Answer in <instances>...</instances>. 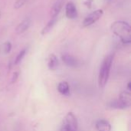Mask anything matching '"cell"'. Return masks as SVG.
<instances>
[{
  "label": "cell",
  "instance_id": "6da1fadb",
  "mask_svg": "<svg viewBox=\"0 0 131 131\" xmlns=\"http://www.w3.org/2000/svg\"><path fill=\"white\" fill-rule=\"evenodd\" d=\"M111 29L114 34L121 38L124 44H130L131 42V28L128 22L116 21L112 23Z\"/></svg>",
  "mask_w": 131,
  "mask_h": 131
},
{
  "label": "cell",
  "instance_id": "7a4b0ae2",
  "mask_svg": "<svg viewBox=\"0 0 131 131\" xmlns=\"http://www.w3.org/2000/svg\"><path fill=\"white\" fill-rule=\"evenodd\" d=\"M112 62H113V55H109L104 60L101 64L99 72L98 82H99V86L102 88H104L107 83Z\"/></svg>",
  "mask_w": 131,
  "mask_h": 131
},
{
  "label": "cell",
  "instance_id": "3957f363",
  "mask_svg": "<svg viewBox=\"0 0 131 131\" xmlns=\"http://www.w3.org/2000/svg\"><path fill=\"white\" fill-rule=\"evenodd\" d=\"M62 126L67 127L68 129L71 131H77L78 130V121L74 114L71 112L68 113V114L65 116Z\"/></svg>",
  "mask_w": 131,
  "mask_h": 131
},
{
  "label": "cell",
  "instance_id": "277c9868",
  "mask_svg": "<svg viewBox=\"0 0 131 131\" xmlns=\"http://www.w3.org/2000/svg\"><path fill=\"white\" fill-rule=\"evenodd\" d=\"M103 14H104V11L102 9H97V10L94 11V12L91 13L84 19L83 23H82L83 26L88 27V26L93 25L94 23H95L97 20H99L101 18Z\"/></svg>",
  "mask_w": 131,
  "mask_h": 131
},
{
  "label": "cell",
  "instance_id": "5b68a950",
  "mask_svg": "<svg viewBox=\"0 0 131 131\" xmlns=\"http://www.w3.org/2000/svg\"><path fill=\"white\" fill-rule=\"evenodd\" d=\"M61 60L63 61V62L68 67H71V68H77L79 66V61L78 60L70 54H64L61 56Z\"/></svg>",
  "mask_w": 131,
  "mask_h": 131
},
{
  "label": "cell",
  "instance_id": "8992f818",
  "mask_svg": "<svg viewBox=\"0 0 131 131\" xmlns=\"http://www.w3.org/2000/svg\"><path fill=\"white\" fill-rule=\"evenodd\" d=\"M65 14L66 16L70 19H74L78 16L76 6L72 2H69L67 3L65 7Z\"/></svg>",
  "mask_w": 131,
  "mask_h": 131
},
{
  "label": "cell",
  "instance_id": "52a82bcc",
  "mask_svg": "<svg viewBox=\"0 0 131 131\" xmlns=\"http://www.w3.org/2000/svg\"><path fill=\"white\" fill-rule=\"evenodd\" d=\"M96 129L97 130V131H111V125L107 121L101 119L97 121L96 123Z\"/></svg>",
  "mask_w": 131,
  "mask_h": 131
},
{
  "label": "cell",
  "instance_id": "ba28073f",
  "mask_svg": "<svg viewBox=\"0 0 131 131\" xmlns=\"http://www.w3.org/2000/svg\"><path fill=\"white\" fill-rule=\"evenodd\" d=\"M31 21L29 19H25L23 20L21 23L18 24V25L15 28V32L17 34H21L23 32H25L30 26Z\"/></svg>",
  "mask_w": 131,
  "mask_h": 131
},
{
  "label": "cell",
  "instance_id": "9c48e42d",
  "mask_svg": "<svg viewBox=\"0 0 131 131\" xmlns=\"http://www.w3.org/2000/svg\"><path fill=\"white\" fill-rule=\"evenodd\" d=\"M58 91L61 94L64 95V96H68L70 94L69 84L65 81L60 82L58 85Z\"/></svg>",
  "mask_w": 131,
  "mask_h": 131
},
{
  "label": "cell",
  "instance_id": "30bf717a",
  "mask_svg": "<svg viewBox=\"0 0 131 131\" xmlns=\"http://www.w3.org/2000/svg\"><path fill=\"white\" fill-rule=\"evenodd\" d=\"M62 6H63V2L62 1L56 2L53 5L52 8L51 9V13H50L51 16L52 18H56L58 16V15L60 13V12H61V10L62 8Z\"/></svg>",
  "mask_w": 131,
  "mask_h": 131
},
{
  "label": "cell",
  "instance_id": "8fae6325",
  "mask_svg": "<svg viewBox=\"0 0 131 131\" xmlns=\"http://www.w3.org/2000/svg\"><path fill=\"white\" fill-rule=\"evenodd\" d=\"M48 68L51 71H54L58 68V58L56 57L55 54H51L49 55L48 61Z\"/></svg>",
  "mask_w": 131,
  "mask_h": 131
},
{
  "label": "cell",
  "instance_id": "7c38bea8",
  "mask_svg": "<svg viewBox=\"0 0 131 131\" xmlns=\"http://www.w3.org/2000/svg\"><path fill=\"white\" fill-rule=\"evenodd\" d=\"M120 101L124 104V106L127 108L130 106L131 102V97L130 91H124V93L121 94V97H120Z\"/></svg>",
  "mask_w": 131,
  "mask_h": 131
},
{
  "label": "cell",
  "instance_id": "4fadbf2b",
  "mask_svg": "<svg viewBox=\"0 0 131 131\" xmlns=\"http://www.w3.org/2000/svg\"><path fill=\"white\" fill-rule=\"evenodd\" d=\"M55 22H56V18H52L48 22V24L44 27V28L41 30V35H45L48 34V33L51 30V28H52L53 26L54 25Z\"/></svg>",
  "mask_w": 131,
  "mask_h": 131
},
{
  "label": "cell",
  "instance_id": "5bb4252c",
  "mask_svg": "<svg viewBox=\"0 0 131 131\" xmlns=\"http://www.w3.org/2000/svg\"><path fill=\"white\" fill-rule=\"evenodd\" d=\"M110 107H112V108H116V109H125L127 108L124 104L120 101V99H117V100H114V101H112L111 103H110Z\"/></svg>",
  "mask_w": 131,
  "mask_h": 131
},
{
  "label": "cell",
  "instance_id": "9a60e30c",
  "mask_svg": "<svg viewBox=\"0 0 131 131\" xmlns=\"http://www.w3.org/2000/svg\"><path fill=\"white\" fill-rule=\"evenodd\" d=\"M25 54H26V49L25 48V49L21 50V51L18 53V54L16 56L15 60V64H19V63L21 61V60L23 59V58H24V56L25 55Z\"/></svg>",
  "mask_w": 131,
  "mask_h": 131
},
{
  "label": "cell",
  "instance_id": "2e32d148",
  "mask_svg": "<svg viewBox=\"0 0 131 131\" xmlns=\"http://www.w3.org/2000/svg\"><path fill=\"white\" fill-rule=\"evenodd\" d=\"M2 48H3L4 53L5 54H8L10 52L11 49H12V44L9 41H6L5 43H4Z\"/></svg>",
  "mask_w": 131,
  "mask_h": 131
},
{
  "label": "cell",
  "instance_id": "e0dca14e",
  "mask_svg": "<svg viewBox=\"0 0 131 131\" xmlns=\"http://www.w3.org/2000/svg\"><path fill=\"white\" fill-rule=\"evenodd\" d=\"M25 2H26V0H17L15 2V3L14 4V8L15 9H18L21 7H22Z\"/></svg>",
  "mask_w": 131,
  "mask_h": 131
},
{
  "label": "cell",
  "instance_id": "ac0fdd59",
  "mask_svg": "<svg viewBox=\"0 0 131 131\" xmlns=\"http://www.w3.org/2000/svg\"><path fill=\"white\" fill-rule=\"evenodd\" d=\"M18 72H15L13 74V75H12V81H11L12 83L15 82L17 81V79H18Z\"/></svg>",
  "mask_w": 131,
  "mask_h": 131
},
{
  "label": "cell",
  "instance_id": "d6986e66",
  "mask_svg": "<svg viewBox=\"0 0 131 131\" xmlns=\"http://www.w3.org/2000/svg\"><path fill=\"white\" fill-rule=\"evenodd\" d=\"M0 17H1V12H0Z\"/></svg>",
  "mask_w": 131,
  "mask_h": 131
}]
</instances>
